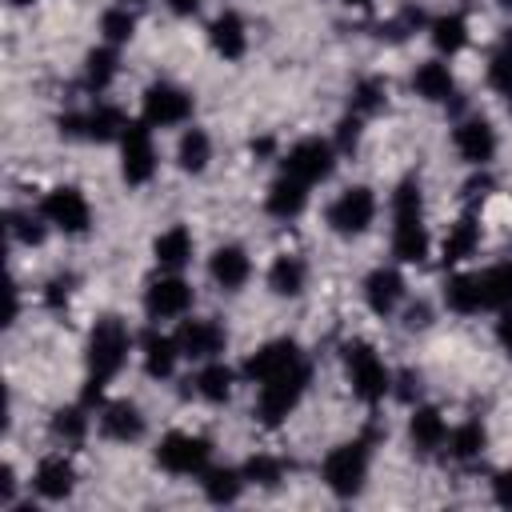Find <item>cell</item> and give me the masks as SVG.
I'll return each instance as SVG.
<instances>
[{"instance_id": "obj_53", "label": "cell", "mask_w": 512, "mask_h": 512, "mask_svg": "<svg viewBox=\"0 0 512 512\" xmlns=\"http://www.w3.org/2000/svg\"><path fill=\"white\" fill-rule=\"evenodd\" d=\"M344 4H372V0H344Z\"/></svg>"}, {"instance_id": "obj_48", "label": "cell", "mask_w": 512, "mask_h": 512, "mask_svg": "<svg viewBox=\"0 0 512 512\" xmlns=\"http://www.w3.org/2000/svg\"><path fill=\"white\" fill-rule=\"evenodd\" d=\"M12 492H16V480H12V468H4V480H0V504H12Z\"/></svg>"}, {"instance_id": "obj_31", "label": "cell", "mask_w": 512, "mask_h": 512, "mask_svg": "<svg viewBox=\"0 0 512 512\" xmlns=\"http://www.w3.org/2000/svg\"><path fill=\"white\" fill-rule=\"evenodd\" d=\"M208 160H212V140H208V132H204V128H188V132L180 136V144H176V164H180L188 176H200V172L208 168Z\"/></svg>"}, {"instance_id": "obj_20", "label": "cell", "mask_w": 512, "mask_h": 512, "mask_svg": "<svg viewBox=\"0 0 512 512\" xmlns=\"http://www.w3.org/2000/svg\"><path fill=\"white\" fill-rule=\"evenodd\" d=\"M100 432L108 440H116V444H132V440L144 436V416H140V408L132 400H112L100 412Z\"/></svg>"}, {"instance_id": "obj_44", "label": "cell", "mask_w": 512, "mask_h": 512, "mask_svg": "<svg viewBox=\"0 0 512 512\" xmlns=\"http://www.w3.org/2000/svg\"><path fill=\"white\" fill-rule=\"evenodd\" d=\"M360 120H364V116H356V112L340 120V132H336V144H340L344 152H352V148L360 144Z\"/></svg>"}, {"instance_id": "obj_39", "label": "cell", "mask_w": 512, "mask_h": 512, "mask_svg": "<svg viewBox=\"0 0 512 512\" xmlns=\"http://www.w3.org/2000/svg\"><path fill=\"white\" fill-rule=\"evenodd\" d=\"M388 88H384V80H376V76H368V80H360L356 88H352V112L356 116H368V112H380L384 108V96Z\"/></svg>"}, {"instance_id": "obj_11", "label": "cell", "mask_w": 512, "mask_h": 512, "mask_svg": "<svg viewBox=\"0 0 512 512\" xmlns=\"http://www.w3.org/2000/svg\"><path fill=\"white\" fill-rule=\"evenodd\" d=\"M192 116V96L176 84H148L144 88V124L148 128H172Z\"/></svg>"}, {"instance_id": "obj_54", "label": "cell", "mask_w": 512, "mask_h": 512, "mask_svg": "<svg viewBox=\"0 0 512 512\" xmlns=\"http://www.w3.org/2000/svg\"><path fill=\"white\" fill-rule=\"evenodd\" d=\"M136 4H144V0H136Z\"/></svg>"}, {"instance_id": "obj_36", "label": "cell", "mask_w": 512, "mask_h": 512, "mask_svg": "<svg viewBox=\"0 0 512 512\" xmlns=\"http://www.w3.org/2000/svg\"><path fill=\"white\" fill-rule=\"evenodd\" d=\"M112 80H116V48H112V44L92 48L88 60H84V84H88L92 92H104Z\"/></svg>"}, {"instance_id": "obj_9", "label": "cell", "mask_w": 512, "mask_h": 512, "mask_svg": "<svg viewBox=\"0 0 512 512\" xmlns=\"http://www.w3.org/2000/svg\"><path fill=\"white\" fill-rule=\"evenodd\" d=\"M120 172L128 184H148L156 172V148H152V128L144 120H128L120 136Z\"/></svg>"}, {"instance_id": "obj_6", "label": "cell", "mask_w": 512, "mask_h": 512, "mask_svg": "<svg viewBox=\"0 0 512 512\" xmlns=\"http://www.w3.org/2000/svg\"><path fill=\"white\" fill-rule=\"evenodd\" d=\"M212 460V444L192 432H168L156 448V464L172 476H204Z\"/></svg>"}, {"instance_id": "obj_2", "label": "cell", "mask_w": 512, "mask_h": 512, "mask_svg": "<svg viewBox=\"0 0 512 512\" xmlns=\"http://www.w3.org/2000/svg\"><path fill=\"white\" fill-rule=\"evenodd\" d=\"M392 256L400 264H420L428 256V232H424V196L420 184L408 176L392 192Z\"/></svg>"}, {"instance_id": "obj_17", "label": "cell", "mask_w": 512, "mask_h": 512, "mask_svg": "<svg viewBox=\"0 0 512 512\" xmlns=\"http://www.w3.org/2000/svg\"><path fill=\"white\" fill-rule=\"evenodd\" d=\"M32 488L44 496V500H68L76 492V468L68 456H44L36 464V476H32Z\"/></svg>"}, {"instance_id": "obj_43", "label": "cell", "mask_w": 512, "mask_h": 512, "mask_svg": "<svg viewBox=\"0 0 512 512\" xmlns=\"http://www.w3.org/2000/svg\"><path fill=\"white\" fill-rule=\"evenodd\" d=\"M72 284H76L72 276H52L48 288H44V304H48V308H64L68 296H72Z\"/></svg>"}, {"instance_id": "obj_13", "label": "cell", "mask_w": 512, "mask_h": 512, "mask_svg": "<svg viewBox=\"0 0 512 512\" xmlns=\"http://www.w3.org/2000/svg\"><path fill=\"white\" fill-rule=\"evenodd\" d=\"M192 308V284H184L180 276H160L144 288V312L152 320H176Z\"/></svg>"}, {"instance_id": "obj_47", "label": "cell", "mask_w": 512, "mask_h": 512, "mask_svg": "<svg viewBox=\"0 0 512 512\" xmlns=\"http://www.w3.org/2000/svg\"><path fill=\"white\" fill-rule=\"evenodd\" d=\"M172 16H196L200 12V0H164Z\"/></svg>"}, {"instance_id": "obj_7", "label": "cell", "mask_w": 512, "mask_h": 512, "mask_svg": "<svg viewBox=\"0 0 512 512\" xmlns=\"http://www.w3.org/2000/svg\"><path fill=\"white\" fill-rule=\"evenodd\" d=\"M372 220H376V196H372V188H364V184L344 188V192L328 204V228H332L336 236H360V232L372 228Z\"/></svg>"}, {"instance_id": "obj_16", "label": "cell", "mask_w": 512, "mask_h": 512, "mask_svg": "<svg viewBox=\"0 0 512 512\" xmlns=\"http://www.w3.org/2000/svg\"><path fill=\"white\" fill-rule=\"evenodd\" d=\"M300 360H304V356H300L296 340H268L264 348H256V352L244 360V376H248L252 384H264V380L288 372V368L300 364Z\"/></svg>"}, {"instance_id": "obj_15", "label": "cell", "mask_w": 512, "mask_h": 512, "mask_svg": "<svg viewBox=\"0 0 512 512\" xmlns=\"http://www.w3.org/2000/svg\"><path fill=\"white\" fill-rule=\"evenodd\" d=\"M224 328L216 324V320H184L180 328H176V344H180V356H188V360H216L220 352H224Z\"/></svg>"}, {"instance_id": "obj_29", "label": "cell", "mask_w": 512, "mask_h": 512, "mask_svg": "<svg viewBox=\"0 0 512 512\" xmlns=\"http://www.w3.org/2000/svg\"><path fill=\"white\" fill-rule=\"evenodd\" d=\"M308 284V268L300 256H276L272 268H268V288L276 296H300Z\"/></svg>"}, {"instance_id": "obj_49", "label": "cell", "mask_w": 512, "mask_h": 512, "mask_svg": "<svg viewBox=\"0 0 512 512\" xmlns=\"http://www.w3.org/2000/svg\"><path fill=\"white\" fill-rule=\"evenodd\" d=\"M488 188H492V180H488V176H480V180H468V184H464V196H484Z\"/></svg>"}, {"instance_id": "obj_42", "label": "cell", "mask_w": 512, "mask_h": 512, "mask_svg": "<svg viewBox=\"0 0 512 512\" xmlns=\"http://www.w3.org/2000/svg\"><path fill=\"white\" fill-rule=\"evenodd\" d=\"M52 432L60 436V440H80L84 432H88V416H84V408H60L56 416H52Z\"/></svg>"}, {"instance_id": "obj_8", "label": "cell", "mask_w": 512, "mask_h": 512, "mask_svg": "<svg viewBox=\"0 0 512 512\" xmlns=\"http://www.w3.org/2000/svg\"><path fill=\"white\" fill-rule=\"evenodd\" d=\"M40 216H44L52 228H60L64 236H84L88 224H92V208H88L84 192H80V188H68V184L52 188V192L40 200Z\"/></svg>"}, {"instance_id": "obj_52", "label": "cell", "mask_w": 512, "mask_h": 512, "mask_svg": "<svg viewBox=\"0 0 512 512\" xmlns=\"http://www.w3.org/2000/svg\"><path fill=\"white\" fill-rule=\"evenodd\" d=\"M12 4H16V8H24V4H32V0H12Z\"/></svg>"}, {"instance_id": "obj_32", "label": "cell", "mask_w": 512, "mask_h": 512, "mask_svg": "<svg viewBox=\"0 0 512 512\" xmlns=\"http://www.w3.org/2000/svg\"><path fill=\"white\" fill-rule=\"evenodd\" d=\"M200 484H204V496H208L212 504H232V500L244 492L248 480H244L240 468H208Z\"/></svg>"}, {"instance_id": "obj_18", "label": "cell", "mask_w": 512, "mask_h": 512, "mask_svg": "<svg viewBox=\"0 0 512 512\" xmlns=\"http://www.w3.org/2000/svg\"><path fill=\"white\" fill-rule=\"evenodd\" d=\"M400 300H404V276L396 268H372L364 276V304L376 316H392Z\"/></svg>"}, {"instance_id": "obj_19", "label": "cell", "mask_w": 512, "mask_h": 512, "mask_svg": "<svg viewBox=\"0 0 512 512\" xmlns=\"http://www.w3.org/2000/svg\"><path fill=\"white\" fill-rule=\"evenodd\" d=\"M208 272H212V280H216L224 292H236V288L248 284L252 260H248V252H244L240 244H220V248L212 252V260H208Z\"/></svg>"}, {"instance_id": "obj_3", "label": "cell", "mask_w": 512, "mask_h": 512, "mask_svg": "<svg viewBox=\"0 0 512 512\" xmlns=\"http://www.w3.org/2000/svg\"><path fill=\"white\" fill-rule=\"evenodd\" d=\"M308 380H312L308 360H300V364H292L288 372H280V376L264 380V384H260V392H256V420H260L264 428H276V424H280V420L300 404V396H304Z\"/></svg>"}, {"instance_id": "obj_35", "label": "cell", "mask_w": 512, "mask_h": 512, "mask_svg": "<svg viewBox=\"0 0 512 512\" xmlns=\"http://www.w3.org/2000/svg\"><path fill=\"white\" fill-rule=\"evenodd\" d=\"M432 44H436V52H444V56H456L464 44H468V20L464 16H440V20H432Z\"/></svg>"}, {"instance_id": "obj_24", "label": "cell", "mask_w": 512, "mask_h": 512, "mask_svg": "<svg viewBox=\"0 0 512 512\" xmlns=\"http://www.w3.org/2000/svg\"><path fill=\"white\" fill-rule=\"evenodd\" d=\"M208 40L224 60H240L248 52V32H244V20L236 12H220L208 28Z\"/></svg>"}, {"instance_id": "obj_1", "label": "cell", "mask_w": 512, "mask_h": 512, "mask_svg": "<svg viewBox=\"0 0 512 512\" xmlns=\"http://www.w3.org/2000/svg\"><path fill=\"white\" fill-rule=\"evenodd\" d=\"M128 348H132V336H128V324L120 316H100L88 332V348H84V364H88V388H84V404L100 400L104 384L124 368L128 360Z\"/></svg>"}, {"instance_id": "obj_40", "label": "cell", "mask_w": 512, "mask_h": 512, "mask_svg": "<svg viewBox=\"0 0 512 512\" xmlns=\"http://www.w3.org/2000/svg\"><path fill=\"white\" fill-rule=\"evenodd\" d=\"M240 472H244L248 484H260V488H276V484L284 480V464H280L276 456H252Z\"/></svg>"}, {"instance_id": "obj_37", "label": "cell", "mask_w": 512, "mask_h": 512, "mask_svg": "<svg viewBox=\"0 0 512 512\" xmlns=\"http://www.w3.org/2000/svg\"><path fill=\"white\" fill-rule=\"evenodd\" d=\"M488 84H492L504 100H512V32L496 44V52H492V60H488Z\"/></svg>"}, {"instance_id": "obj_30", "label": "cell", "mask_w": 512, "mask_h": 512, "mask_svg": "<svg viewBox=\"0 0 512 512\" xmlns=\"http://www.w3.org/2000/svg\"><path fill=\"white\" fill-rule=\"evenodd\" d=\"M196 392L208 400V404H224L228 396H232V384H236V372L228 368V364H220V360H204V368L196 372Z\"/></svg>"}, {"instance_id": "obj_23", "label": "cell", "mask_w": 512, "mask_h": 512, "mask_svg": "<svg viewBox=\"0 0 512 512\" xmlns=\"http://www.w3.org/2000/svg\"><path fill=\"white\" fill-rule=\"evenodd\" d=\"M140 360H144V372L152 380H168L176 360H180V344L176 336H160V332H144L140 340Z\"/></svg>"}, {"instance_id": "obj_46", "label": "cell", "mask_w": 512, "mask_h": 512, "mask_svg": "<svg viewBox=\"0 0 512 512\" xmlns=\"http://www.w3.org/2000/svg\"><path fill=\"white\" fill-rule=\"evenodd\" d=\"M496 340H500L504 352L512 356V308H504V316H500V324H496Z\"/></svg>"}, {"instance_id": "obj_41", "label": "cell", "mask_w": 512, "mask_h": 512, "mask_svg": "<svg viewBox=\"0 0 512 512\" xmlns=\"http://www.w3.org/2000/svg\"><path fill=\"white\" fill-rule=\"evenodd\" d=\"M44 216H32V212H8V232L20 240V244H40L44 240Z\"/></svg>"}, {"instance_id": "obj_38", "label": "cell", "mask_w": 512, "mask_h": 512, "mask_svg": "<svg viewBox=\"0 0 512 512\" xmlns=\"http://www.w3.org/2000/svg\"><path fill=\"white\" fill-rule=\"evenodd\" d=\"M100 32H104V44H124V40H132V32H136V16L128 12V8H104V16H100Z\"/></svg>"}, {"instance_id": "obj_27", "label": "cell", "mask_w": 512, "mask_h": 512, "mask_svg": "<svg viewBox=\"0 0 512 512\" xmlns=\"http://www.w3.org/2000/svg\"><path fill=\"white\" fill-rule=\"evenodd\" d=\"M152 256H156V264L160 268H184L188 260H192V232L184 228V224H172V228H164L160 236H156V244H152Z\"/></svg>"}, {"instance_id": "obj_14", "label": "cell", "mask_w": 512, "mask_h": 512, "mask_svg": "<svg viewBox=\"0 0 512 512\" xmlns=\"http://www.w3.org/2000/svg\"><path fill=\"white\" fill-rule=\"evenodd\" d=\"M452 144H456L460 160L472 164V168H484V164L496 156V132H492V124H488L484 116L460 120L456 132H452Z\"/></svg>"}, {"instance_id": "obj_26", "label": "cell", "mask_w": 512, "mask_h": 512, "mask_svg": "<svg viewBox=\"0 0 512 512\" xmlns=\"http://www.w3.org/2000/svg\"><path fill=\"white\" fill-rule=\"evenodd\" d=\"M408 440L416 452H436L448 444V424L436 408H416L412 420H408Z\"/></svg>"}, {"instance_id": "obj_21", "label": "cell", "mask_w": 512, "mask_h": 512, "mask_svg": "<svg viewBox=\"0 0 512 512\" xmlns=\"http://www.w3.org/2000/svg\"><path fill=\"white\" fill-rule=\"evenodd\" d=\"M304 204H308V184L296 180V176H288V172H280V176L272 180L268 196H264V208H268V216H276V220L300 216Z\"/></svg>"}, {"instance_id": "obj_12", "label": "cell", "mask_w": 512, "mask_h": 512, "mask_svg": "<svg viewBox=\"0 0 512 512\" xmlns=\"http://www.w3.org/2000/svg\"><path fill=\"white\" fill-rule=\"evenodd\" d=\"M128 128L124 112L112 108V104H96L88 112H72V116H60V132L64 136H84V140H120Z\"/></svg>"}, {"instance_id": "obj_25", "label": "cell", "mask_w": 512, "mask_h": 512, "mask_svg": "<svg viewBox=\"0 0 512 512\" xmlns=\"http://www.w3.org/2000/svg\"><path fill=\"white\" fill-rule=\"evenodd\" d=\"M444 304L460 316H476V312H488L484 308V288H480V272H460L444 284Z\"/></svg>"}, {"instance_id": "obj_45", "label": "cell", "mask_w": 512, "mask_h": 512, "mask_svg": "<svg viewBox=\"0 0 512 512\" xmlns=\"http://www.w3.org/2000/svg\"><path fill=\"white\" fill-rule=\"evenodd\" d=\"M492 500L504 504V508H512V468L492 476Z\"/></svg>"}, {"instance_id": "obj_33", "label": "cell", "mask_w": 512, "mask_h": 512, "mask_svg": "<svg viewBox=\"0 0 512 512\" xmlns=\"http://www.w3.org/2000/svg\"><path fill=\"white\" fill-rule=\"evenodd\" d=\"M484 444H488V432L480 420H464L460 428L448 432V456L452 460H476L484 452Z\"/></svg>"}, {"instance_id": "obj_50", "label": "cell", "mask_w": 512, "mask_h": 512, "mask_svg": "<svg viewBox=\"0 0 512 512\" xmlns=\"http://www.w3.org/2000/svg\"><path fill=\"white\" fill-rule=\"evenodd\" d=\"M424 324H428V308H424V304L408 308V328H424Z\"/></svg>"}, {"instance_id": "obj_22", "label": "cell", "mask_w": 512, "mask_h": 512, "mask_svg": "<svg viewBox=\"0 0 512 512\" xmlns=\"http://www.w3.org/2000/svg\"><path fill=\"white\" fill-rule=\"evenodd\" d=\"M412 88H416V96H424L428 104H448V100L456 96V76H452V68H448L444 60H424V64L416 68V76H412Z\"/></svg>"}, {"instance_id": "obj_34", "label": "cell", "mask_w": 512, "mask_h": 512, "mask_svg": "<svg viewBox=\"0 0 512 512\" xmlns=\"http://www.w3.org/2000/svg\"><path fill=\"white\" fill-rule=\"evenodd\" d=\"M480 288H484V308H512V260L480 272Z\"/></svg>"}, {"instance_id": "obj_51", "label": "cell", "mask_w": 512, "mask_h": 512, "mask_svg": "<svg viewBox=\"0 0 512 512\" xmlns=\"http://www.w3.org/2000/svg\"><path fill=\"white\" fill-rule=\"evenodd\" d=\"M496 4H500V8H508V12H512V0H496Z\"/></svg>"}, {"instance_id": "obj_10", "label": "cell", "mask_w": 512, "mask_h": 512, "mask_svg": "<svg viewBox=\"0 0 512 512\" xmlns=\"http://www.w3.org/2000/svg\"><path fill=\"white\" fill-rule=\"evenodd\" d=\"M332 168H336V148L328 140H316V136L292 144L288 156H284V172L296 176V180H304L308 188L320 184V180H328Z\"/></svg>"}, {"instance_id": "obj_28", "label": "cell", "mask_w": 512, "mask_h": 512, "mask_svg": "<svg viewBox=\"0 0 512 512\" xmlns=\"http://www.w3.org/2000/svg\"><path fill=\"white\" fill-rule=\"evenodd\" d=\"M476 244H480V224H476V216H460V220L448 228L440 256H444V264H460V260H468V256L476 252Z\"/></svg>"}, {"instance_id": "obj_4", "label": "cell", "mask_w": 512, "mask_h": 512, "mask_svg": "<svg viewBox=\"0 0 512 512\" xmlns=\"http://www.w3.org/2000/svg\"><path fill=\"white\" fill-rule=\"evenodd\" d=\"M368 460H372V448H368V440H348V444H336L328 456H324V464H320V476H324V484L336 492V496H356L360 488H364V480H368Z\"/></svg>"}, {"instance_id": "obj_5", "label": "cell", "mask_w": 512, "mask_h": 512, "mask_svg": "<svg viewBox=\"0 0 512 512\" xmlns=\"http://www.w3.org/2000/svg\"><path fill=\"white\" fill-rule=\"evenodd\" d=\"M344 368H348V384L364 404L384 400V392H392V372L384 368V360L376 356V348L368 340H352L344 344Z\"/></svg>"}]
</instances>
